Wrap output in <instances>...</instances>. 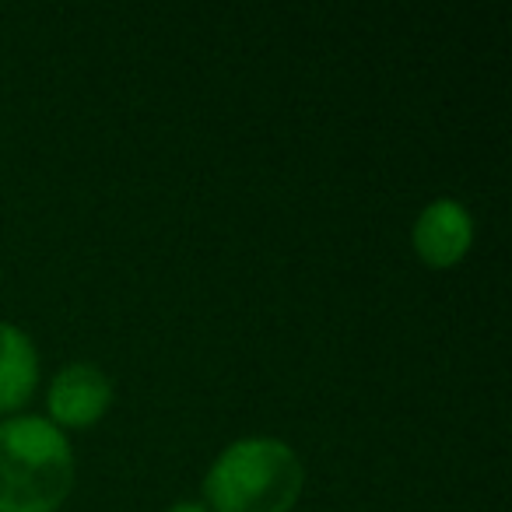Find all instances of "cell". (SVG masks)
Here are the masks:
<instances>
[{
  "instance_id": "cell-1",
  "label": "cell",
  "mask_w": 512,
  "mask_h": 512,
  "mask_svg": "<svg viewBox=\"0 0 512 512\" xmlns=\"http://www.w3.org/2000/svg\"><path fill=\"white\" fill-rule=\"evenodd\" d=\"M306 488V467L285 439L246 435L228 442L204 474L211 512H292Z\"/></svg>"
},
{
  "instance_id": "cell-2",
  "label": "cell",
  "mask_w": 512,
  "mask_h": 512,
  "mask_svg": "<svg viewBox=\"0 0 512 512\" xmlns=\"http://www.w3.org/2000/svg\"><path fill=\"white\" fill-rule=\"evenodd\" d=\"M74 488L67 432L36 414L0 421V512H57Z\"/></svg>"
},
{
  "instance_id": "cell-3",
  "label": "cell",
  "mask_w": 512,
  "mask_h": 512,
  "mask_svg": "<svg viewBox=\"0 0 512 512\" xmlns=\"http://www.w3.org/2000/svg\"><path fill=\"white\" fill-rule=\"evenodd\" d=\"M109 407H113V383L92 362H74L60 369L46 393V411H50L46 421H53L60 432L99 425Z\"/></svg>"
},
{
  "instance_id": "cell-4",
  "label": "cell",
  "mask_w": 512,
  "mask_h": 512,
  "mask_svg": "<svg viewBox=\"0 0 512 512\" xmlns=\"http://www.w3.org/2000/svg\"><path fill=\"white\" fill-rule=\"evenodd\" d=\"M411 246L418 260L432 271H449L463 264V256L474 246V218L453 197H439L425 204L414 218Z\"/></svg>"
},
{
  "instance_id": "cell-5",
  "label": "cell",
  "mask_w": 512,
  "mask_h": 512,
  "mask_svg": "<svg viewBox=\"0 0 512 512\" xmlns=\"http://www.w3.org/2000/svg\"><path fill=\"white\" fill-rule=\"evenodd\" d=\"M39 383V351L15 323H0V414L22 411Z\"/></svg>"
},
{
  "instance_id": "cell-6",
  "label": "cell",
  "mask_w": 512,
  "mask_h": 512,
  "mask_svg": "<svg viewBox=\"0 0 512 512\" xmlns=\"http://www.w3.org/2000/svg\"><path fill=\"white\" fill-rule=\"evenodd\" d=\"M169 512H211V509H207L204 502H176Z\"/></svg>"
}]
</instances>
